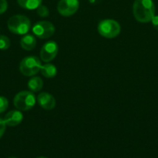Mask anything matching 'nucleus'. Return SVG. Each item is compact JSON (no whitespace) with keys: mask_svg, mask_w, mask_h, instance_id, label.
<instances>
[{"mask_svg":"<svg viewBox=\"0 0 158 158\" xmlns=\"http://www.w3.org/2000/svg\"><path fill=\"white\" fill-rule=\"evenodd\" d=\"M36 103V97L32 91L19 92L13 99V104L17 110L27 111L32 109Z\"/></svg>","mask_w":158,"mask_h":158,"instance_id":"3","label":"nucleus"},{"mask_svg":"<svg viewBox=\"0 0 158 158\" xmlns=\"http://www.w3.org/2000/svg\"><path fill=\"white\" fill-rule=\"evenodd\" d=\"M41 60L37 56H26L20 63V71L26 77H33L40 71Z\"/></svg>","mask_w":158,"mask_h":158,"instance_id":"5","label":"nucleus"},{"mask_svg":"<svg viewBox=\"0 0 158 158\" xmlns=\"http://www.w3.org/2000/svg\"><path fill=\"white\" fill-rule=\"evenodd\" d=\"M9 106V101L5 97L0 96V114L3 113L7 110Z\"/></svg>","mask_w":158,"mask_h":158,"instance_id":"17","label":"nucleus"},{"mask_svg":"<svg viewBox=\"0 0 158 158\" xmlns=\"http://www.w3.org/2000/svg\"><path fill=\"white\" fill-rule=\"evenodd\" d=\"M79 8L78 0H60L57 11L63 16H71L76 13Z\"/></svg>","mask_w":158,"mask_h":158,"instance_id":"8","label":"nucleus"},{"mask_svg":"<svg viewBox=\"0 0 158 158\" xmlns=\"http://www.w3.org/2000/svg\"><path fill=\"white\" fill-rule=\"evenodd\" d=\"M37 158H46V157H43V156H41V157H38Z\"/></svg>","mask_w":158,"mask_h":158,"instance_id":"21","label":"nucleus"},{"mask_svg":"<svg viewBox=\"0 0 158 158\" xmlns=\"http://www.w3.org/2000/svg\"><path fill=\"white\" fill-rule=\"evenodd\" d=\"M6 124L5 123V120H2V118H0V138L3 136L5 131H6Z\"/></svg>","mask_w":158,"mask_h":158,"instance_id":"19","label":"nucleus"},{"mask_svg":"<svg viewBox=\"0 0 158 158\" xmlns=\"http://www.w3.org/2000/svg\"><path fill=\"white\" fill-rule=\"evenodd\" d=\"M133 13L136 20L139 23L150 22L155 15V5L153 0H135Z\"/></svg>","mask_w":158,"mask_h":158,"instance_id":"1","label":"nucleus"},{"mask_svg":"<svg viewBox=\"0 0 158 158\" xmlns=\"http://www.w3.org/2000/svg\"><path fill=\"white\" fill-rule=\"evenodd\" d=\"M23 120V114L20 112V110H11L8 112L5 116V123L6 126L9 127H15L17 125L20 124Z\"/></svg>","mask_w":158,"mask_h":158,"instance_id":"10","label":"nucleus"},{"mask_svg":"<svg viewBox=\"0 0 158 158\" xmlns=\"http://www.w3.org/2000/svg\"><path fill=\"white\" fill-rule=\"evenodd\" d=\"M8 3L6 0H0V14H2L7 10Z\"/></svg>","mask_w":158,"mask_h":158,"instance_id":"18","label":"nucleus"},{"mask_svg":"<svg viewBox=\"0 0 158 158\" xmlns=\"http://www.w3.org/2000/svg\"><path fill=\"white\" fill-rule=\"evenodd\" d=\"M28 88L30 91L33 92H39L42 89L43 86V81L40 77H33L29 79L27 83Z\"/></svg>","mask_w":158,"mask_h":158,"instance_id":"12","label":"nucleus"},{"mask_svg":"<svg viewBox=\"0 0 158 158\" xmlns=\"http://www.w3.org/2000/svg\"><path fill=\"white\" fill-rule=\"evenodd\" d=\"M58 46L54 41H49L42 46L40 52V60L44 63H49L52 61L57 55Z\"/></svg>","mask_w":158,"mask_h":158,"instance_id":"7","label":"nucleus"},{"mask_svg":"<svg viewBox=\"0 0 158 158\" xmlns=\"http://www.w3.org/2000/svg\"><path fill=\"white\" fill-rule=\"evenodd\" d=\"M37 14L40 15V17H43V18H46L48 15H50V12L48 8L46 6H43V5H40L38 8L37 9Z\"/></svg>","mask_w":158,"mask_h":158,"instance_id":"16","label":"nucleus"},{"mask_svg":"<svg viewBox=\"0 0 158 158\" xmlns=\"http://www.w3.org/2000/svg\"><path fill=\"white\" fill-rule=\"evenodd\" d=\"M151 22L153 27H154L156 30H158V15H154L153 18L152 19Z\"/></svg>","mask_w":158,"mask_h":158,"instance_id":"20","label":"nucleus"},{"mask_svg":"<svg viewBox=\"0 0 158 158\" xmlns=\"http://www.w3.org/2000/svg\"><path fill=\"white\" fill-rule=\"evenodd\" d=\"M98 32L102 37L113 39L119 35L121 32V26L116 20L104 19L98 25Z\"/></svg>","mask_w":158,"mask_h":158,"instance_id":"4","label":"nucleus"},{"mask_svg":"<svg viewBox=\"0 0 158 158\" xmlns=\"http://www.w3.org/2000/svg\"><path fill=\"white\" fill-rule=\"evenodd\" d=\"M40 72L42 75L46 78H53L57 75V69L54 65L51 63H46V64L41 66Z\"/></svg>","mask_w":158,"mask_h":158,"instance_id":"13","label":"nucleus"},{"mask_svg":"<svg viewBox=\"0 0 158 158\" xmlns=\"http://www.w3.org/2000/svg\"><path fill=\"white\" fill-rule=\"evenodd\" d=\"M8 29L16 35H25L29 31L31 22L28 17L23 15H15L9 18L7 23Z\"/></svg>","mask_w":158,"mask_h":158,"instance_id":"2","label":"nucleus"},{"mask_svg":"<svg viewBox=\"0 0 158 158\" xmlns=\"http://www.w3.org/2000/svg\"><path fill=\"white\" fill-rule=\"evenodd\" d=\"M20 46L26 51L33 50L37 46V40L35 36L30 34H25L20 40Z\"/></svg>","mask_w":158,"mask_h":158,"instance_id":"11","label":"nucleus"},{"mask_svg":"<svg viewBox=\"0 0 158 158\" xmlns=\"http://www.w3.org/2000/svg\"><path fill=\"white\" fill-rule=\"evenodd\" d=\"M8 158H17V157H8Z\"/></svg>","mask_w":158,"mask_h":158,"instance_id":"22","label":"nucleus"},{"mask_svg":"<svg viewBox=\"0 0 158 158\" xmlns=\"http://www.w3.org/2000/svg\"><path fill=\"white\" fill-rule=\"evenodd\" d=\"M33 32L40 39H48L55 32V26L49 21H39L33 27Z\"/></svg>","mask_w":158,"mask_h":158,"instance_id":"6","label":"nucleus"},{"mask_svg":"<svg viewBox=\"0 0 158 158\" xmlns=\"http://www.w3.org/2000/svg\"><path fill=\"white\" fill-rule=\"evenodd\" d=\"M19 6L25 9H36L41 5L42 0H17Z\"/></svg>","mask_w":158,"mask_h":158,"instance_id":"14","label":"nucleus"},{"mask_svg":"<svg viewBox=\"0 0 158 158\" xmlns=\"http://www.w3.org/2000/svg\"><path fill=\"white\" fill-rule=\"evenodd\" d=\"M10 40L6 35H0V49L1 50H6L10 46Z\"/></svg>","mask_w":158,"mask_h":158,"instance_id":"15","label":"nucleus"},{"mask_svg":"<svg viewBox=\"0 0 158 158\" xmlns=\"http://www.w3.org/2000/svg\"><path fill=\"white\" fill-rule=\"evenodd\" d=\"M38 104L46 110H51L56 106V100L51 94L43 92L37 96Z\"/></svg>","mask_w":158,"mask_h":158,"instance_id":"9","label":"nucleus"}]
</instances>
